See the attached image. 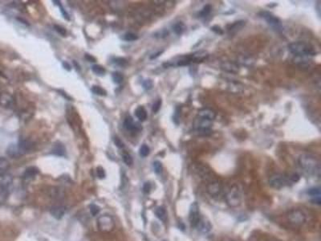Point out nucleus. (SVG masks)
Segmentation results:
<instances>
[{
	"mask_svg": "<svg viewBox=\"0 0 321 241\" xmlns=\"http://www.w3.org/2000/svg\"><path fill=\"white\" fill-rule=\"evenodd\" d=\"M299 164L304 171L314 176L320 175V163L315 156L311 154H302L299 158Z\"/></svg>",
	"mask_w": 321,
	"mask_h": 241,
	"instance_id": "nucleus-1",
	"label": "nucleus"
},
{
	"mask_svg": "<svg viewBox=\"0 0 321 241\" xmlns=\"http://www.w3.org/2000/svg\"><path fill=\"white\" fill-rule=\"evenodd\" d=\"M288 50L296 56H315L316 54L315 47L310 43L303 41L292 42L288 45Z\"/></svg>",
	"mask_w": 321,
	"mask_h": 241,
	"instance_id": "nucleus-2",
	"label": "nucleus"
},
{
	"mask_svg": "<svg viewBox=\"0 0 321 241\" xmlns=\"http://www.w3.org/2000/svg\"><path fill=\"white\" fill-rule=\"evenodd\" d=\"M287 219L290 224L294 227H303L308 221L307 214L302 209H293L287 215Z\"/></svg>",
	"mask_w": 321,
	"mask_h": 241,
	"instance_id": "nucleus-3",
	"label": "nucleus"
},
{
	"mask_svg": "<svg viewBox=\"0 0 321 241\" xmlns=\"http://www.w3.org/2000/svg\"><path fill=\"white\" fill-rule=\"evenodd\" d=\"M242 192L237 186H231L226 193L225 199L226 204L231 208H237L242 203Z\"/></svg>",
	"mask_w": 321,
	"mask_h": 241,
	"instance_id": "nucleus-4",
	"label": "nucleus"
},
{
	"mask_svg": "<svg viewBox=\"0 0 321 241\" xmlns=\"http://www.w3.org/2000/svg\"><path fill=\"white\" fill-rule=\"evenodd\" d=\"M97 225L100 231L108 232L113 229L114 220L112 216L108 215H103L98 218Z\"/></svg>",
	"mask_w": 321,
	"mask_h": 241,
	"instance_id": "nucleus-5",
	"label": "nucleus"
},
{
	"mask_svg": "<svg viewBox=\"0 0 321 241\" xmlns=\"http://www.w3.org/2000/svg\"><path fill=\"white\" fill-rule=\"evenodd\" d=\"M260 16L262 18H263L266 22L271 27V28H274L276 31H279V30L282 29V24H281V21L279 20V18H277L276 16H275L272 13H270L269 11H262L260 12Z\"/></svg>",
	"mask_w": 321,
	"mask_h": 241,
	"instance_id": "nucleus-6",
	"label": "nucleus"
},
{
	"mask_svg": "<svg viewBox=\"0 0 321 241\" xmlns=\"http://www.w3.org/2000/svg\"><path fill=\"white\" fill-rule=\"evenodd\" d=\"M269 184L275 189H281L288 184V179L282 175H275L269 179Z\"/></svg>",
	"mask_w": 321,
	"mask_h": 241,
	"instance_id": "nucleus-7",
	"label": "nucleus"
},
{
	"mask_svg": "<svg viewBox=\"0 0 321 241\" xmlns=\"http://www.w3.org/2000/svg\"><path fill=\"white\" fill-rule=\"evenodd\" d=\"M207 192L213 198H218L222 194V186L218 182H212L207 185Z\"/></svg>",
	"mask_w": 321,
	"mask_h": 241,
	"instance_id": "nucleus-8",
	"label": "nucleus"
},
{
	"mask_svg": "<svg viewBox=\"0 0 321 241\" xmlns=\"http://www.w3.org/2000/svg\"><path fill=\"white\" fill-rule=\"evenodd\" d=\"M201 216H200L199 212V207L196 203L191 205L190 211V216H189V220H190V225L192 227H195L199 221Z\"/></svg>",
	"mask_w": 321,
	"mask_h": 241,
	"instance_id": "nucleus-9",
	"label": "nucleus"
},
{
	"mask_svg": "<svg viewBox=\"0 0 321 241\" xmlns=\"http://www.w3.org/2000/svg\"><path fill=\"white\" fill-rule=\"evenodd\" d=\"M7 154L8 156L13 158H17L23 156L25 154V152L20 148L19 144H11L8 146L7 150Z\"/></svg>",
	"mask_w": 321,
	"mask_h": 241,
	"instance_id": "nucleus-10",
	"label": "nucleus"
},
{
	"mask_svg": "<svg viewBox=\"0 0 321 241\" xmlns=\"http://www.w3.org/2000/svg\"><path fill=\"white\" fill-rule=\"evenodd\" d=\"M13 182V176L8 173H0V189L6 190Z\"/></svg>",
	"mask_w": 321,
	"mask_h": 241,
	"instance_id": "nucleus-11",
	"label": "nucleus"
},
{
	"mask_svg": "<svg viewBox=\"0 0 321 241\" xmlns=\"http://www.w3.org/2000/svg\"><path fill=\"white\" fill-rule=\"evenodd\" d=\"M195 227L198 231L202 232V233H207V232H209V231L211 230L212 226L211 224H210V223H209V220H207L206 219H205V218L201 216L199 221H198V223L197 224Z\"/></svg>",
	"mask_w": 321,
	"mask_h": 241,
	"instance_id": "nucleus-12",
	"label": "nucleus"
},
{
	"mask_svg": "<svg viewBox=\"0 0 321 241\" xmlns=\"http://www.w3.org/2000/svg\"><path fill=\"white\" fill-rule=\"evenodd\" d=\"M212 122L207 119L198 118L194 122V128L197 130H203V129H209L211 127Z\"/></svg>",
	"mask_w": 321,
	"mask_h": 241,
	"instance_id": "nucleus-13",
	"label": "nucleus"
},
{
	"mask_svg": "<svg viewBox=\"0 0 321 241\" xmlns=\"http://www.w3.org/2000/svg\"><path fill=\"white\" fill-rule=\"evenodd\" d=\"M13 103H14V99L11 95L7 92H2L0 94V105L6 108H10L13 105Z\"/></svg>",
	"mask_w": 321,
	"mask_h": 241,
	"instance_id": "nucleus-14",
	"label": "nucleus"
},
{
	"mask_svg": "<svg viewBox=\"0 0 321 241\" xmlns=\"http://www.w3.org/2000/svg\"><path fill=\"white\" fill-rule=\"evenodd\" d=\"M65 212H66V208L64 206H54L50 210V213L52 216L53 218H55L56 220H60L64 216Z\"/></svg>",
	"mask_w": 321,
	"mask_h": 241,
	"instance_id": "nucleus-15",
	"label": "nucleus"
},
{
	"mask_svg": "<svg viewBox=\"0 0 321 241\" xmlns=\"http://www.w3.org/2000/svg\"><path fill=\"white\" fill-rule=\"evenodd\" d=\"M198 118H204V119H207L213 122L216 118V113L209 109H202L198 111Z\"/></svg>",
	"mask_w": 321,
	"mask_h": 241,
	"instance_id": "nucleus-16",
	"label": "nucleus"
},
{
	"mask_svg": "<svg viewBox=\"0 0 321 241\" xmlns=\"http://www.w3.org/2000/svg\"><path fill=\"white\" fill-rule=\"evenodd\" d=\"M124 126L128 130H131V131L132 130H140V129H141L140 125L134 122L132 117H127L125 118V122H124Z\"/></svg>",
	"mask_w": 321,
	"mask_h": 241,
	"instance_id": "nucleus-17",
	"label": "nucleus"
},
{
	"mask_svg": "<svg viewBox=\"0 0 321 241\" xmlns=\"http://www.w3.org/2000/svg\"><path fill=\"white\" fill-rule=\"evenodd\" d=\"M51 153L53 154L56 155V156H64L65 153H66V150H65V147L63 144L59 142V141H56L54 145H53L52 150H51Z\"/></svg>",
	"mask_w": 321,
	"mask_h": 241,
	"instance_id": "nucleus-18",
	"label": "nucleus"
},
{
	"mask_svg": "<svg viewBox=\"0 0 321 241\" xmlns=\"http://www.w3.org/2000/svg\"><path fill=\"white\" fill-rule=\"evenodd\" d=\"M50 197H51L54 199H62L64 197V192L59 188H52L50 190Z\"/></svg>",
	"mask_w": 321,
	"mask_h": 241,
	"instance_id": "nucleus-19",
	"label": "nucleus"
},
{
	"mask_svg": "<svg viewBox=\"0 0 321 241\" xmlns=\"http://www.w3.org/2000/svg\"><path fill=\"white\" fill-rule=\"evenodd\" d=\"M135 115L141 122H144V121H145V120L147 119L146 110H145V108L142 107V106L137 107V109L135 110Z\"/></svg>",
	"mask_w": 321,
	"mask_h": 241,
	"instance_id": "nucleus-20",
	"label": "nucleus"
},
{
	"mask_svg": "<svg viewBox=\"0 0 321 241\" xmlns=\"http://www.w3.org/2000/svg\"><path fill=\"white\" fill-rule=\"evenodd\" d=\"M38 173H39V170H38V168H36V167H28L25 171V172H24V177L25 179H30V178H34L35 175H37Z\"/></svg>",
	"mask_w": 321,
	"mask_h": 241,
	"instance_id": "nucleus-21",
	"label": "nucleus"
},
{
	"mask_svg": "<svg viewBox=\"0 0 321 241\" xmlns=\"http://www.w3.org/2000/svg\"><path fill=\"white\" fill-rule=\"evenodd\" d=\"M155 215H156V216L158 218L159 220H161V221H165V220H166V212H165V208H161V207H159V208H157V209H156V211H155Z\"/></svg>",
	"mask_w": 321,
	"mask_h": 241,
	"instance_id": "nucleus-22",
	"label": "nucleus"
},
{
	"mask_svg": "<svg viewBox=\"0 0 321 241\" xmlns=\"http://www.w3.org/2000/svg\"><path fill=\"white\" fill-rule=\"evenodd\" d=\"M10 167V163L7 158L3 157H0V172L2 173L6 171Z\"/></svg>",
	"mask_w": 321,
	"mask_h": 241,
	"instance_id": "nucleus-23",
	"label": "nucleus"
},
{
	"mask_svg": "<svg viewBox=\"0 0 321 241\" xmlns=\"http://www.w3.org/2000/svg\"><path fill=\"white\" fill-rule=\"evenodd\" d=\"M185 28H186V27H185V25L182 24V22H178V23L175 24L174 25V27H173V30H174V32L177 35H181V34L183 33Z\"/></svg>",
	"mask_w": 321,
	"mask_h": 241,
	"instance_id": "nucleus-24",
	"label": "nucleus"
},
{
	"mask_svg": "<svg viewBox=\"0 0 321 241\" xmlns=\"http://www.w3.org/2000/svg\"><path fill=\"white\" fill-rule=\"evenodd\" d=\"M92 72H93L94 73H96L97 76H103V75H104V73H106V70L104 67H102V66H100V65H94V66H92Z\"/></svg>",
	"mask_w": 321,
	"mask_h": 241,
	"instance_id": "nucleus-25",
	"label": "nucleus"
},
{
	"mask_svg": "<svg viewBox=\"0 0 321 241\" xmlns=\"http://www.w3.org/2000/svg\"><path fill=\"white\" fill-rule=\"evenodd\" d=\"M92 92L94 94L98 95V96H106L107 95V92L104 90V88L100 86H97V85H95V86L92 87Z\"/></svg>",
	"mask_w": 321,
	"mask_h": 241,
	"instance_id": "nucleus-26",
	"label": "nucleus"
},
{
	"mask_svg": "<svg viewBox=\"0 0 321 241\" xmlns=\"http://www.w3.org/2000/svg\"><path fill=\"white\" fill-rule=\"evenodd\" d=\"M112 80L116 84H121L124 80V76L121 73L116 72L112 73Z\"/></svg>",
	"mask_w": 321,
	"mask_h": 241,
	"instance_id": "nucleus-27",
	"label": "nucleus"
},
{
	"mask_svg": "<svg viewBox=\"0 0 321 241\" xmlns=\"http://www.w3.org/2000/svg\"><path fill=\"white\" fill-rule=\"evenodd\" d=\"M122 158H123L124 163H125L127 166H129V167H131L132 165H133V158H132V156L129 154H128V153L124 154L122 155Z\"/></svg>",
	"mask_w": 321,
	"mask_h": 241,
	"instance_id": "nucleus-28",
	"label": "nucleus"
},
{
	"mask_svg": "<svg viewBox=\"0 0 321 241\" xmlns=\"http://www.w3.org/2000/svg\"><path fill=\"white\" fill-rule=\"evenodd\" d=\"M149 152H150L149 147L145 144L141 145L140 148V155L141 157H147L149 154Z\"/></svg>",
	"mask_w": 321,
	"mask_h": 241,
	"instance_id": "nucleus-29",
	"label": "nucleus"
},
{
	"mask_svg": "<svg viewBox=\"0 0 321 241\" xmlns=\"http://www.w3.org/2000/svg\"><path fill=\"white\" fill-rule=\"evenodd\" d=\"M89 210H90L91 215L95 216L99 214V212H100V208H99L97 205H96V204H91L90 206H89Z\"/></svg>",
	"mask_w": 321,
	"mask_h": 241,
	"instance_id": "nucleus-30",
	"label": "nucleus"
},
{
	"mask_svg": "<svg viewBox=\"0 0 321 241\" xmlns=\"http://www.w3.org/2000/svg\"><path fill=\"white\" fill-rule=\"evenodd\" d=\"M210 11H211V7H210V5H206V6L203 7V9L200 11V13H199L200 16H201V17H205V16H207L209 14Z\"/></svg>",
	"mask_w": 321,
	"mask_h": 241,
	"instance_id": "nucleus-31",
	"label": "nucleus"
},
{
	"mask_svg": "<svg viewBox=\"0 0 321 241\" xmlns=\"http://www.w3.org/2000/svg\"><path fill=\"white\" fill-rule=\"evenodd\" d=\"M153 169H154V171L156 174H160L163 170L162 164L159 161H156V162L153 163Z\"/></svg>",
	"mask_w": 321,
	"mask_h": 241,
	"instance_id": "nucleus-32",
	"label": "nucleus"
},
{
	"mask_svg": "<svg viewBox=\"0 0 321 241\" xmlns=\"http://www.w3.org/2000/svg\"><path fill=\"white\" fill-rule=\"evenodd\" d=\"M245 25V22L244 21H239L236 22L235 24L231 25V28H229L230 31H234V30H237L239 28H242L243 26Z\"/></svg>",
	"mask_w": 321,
	"mask_h": 241,
	"instance_id": "nucleus-33",
	"label": "nucleus"
},
{
	"mask_svg": "<svg viewBox=\"0 0 321 241\" xmlns=\"http://www.w3.org/2000/svg\"><path fill=\"white\" fill-rule=\"evenodd\" d=\"M54 2H55V4H57V5H58V6L59 7V9H60L61 13H62V15H63V16H64V17L65 20H70V18H69L68 14V13H67L66 11L64 10V7H63V6H62V5H61V4H60V2H59V1H54Z\"/></svg>",
	"mask_w": 321,
	"mask_h": 241,
	"instance_id": "nucleus-34",
	"label": "nucleus"
},
{
	"mask_svg": "<svg viewBox=\"0 0 321 241\" xmlns=\"http://www.w3.org/2000/svg\"><path fill=\"white\" fill-rule=\"evenodd\" d=\"M124 39L127 40V41H135V40L138 39V36L133 33H127L125 34Z\"/></svg>",
	"mask_w": 321,
	"mask_h": 241,
	"instance_id": "nucleus-35",
	"label": "nucleus"
},
{
	"mask_svg": "<svg viewBox=\"0 0 321 241\" xmlns=\"http://www.w3.org/2000/svg\"><path fill=\"white\" fill-rule=\"evenodd\" d=\"M96 175H97L98 178H104L105 177V171L103 169V167H98L96 168Z\"/></svg>",
	"mask_w": 321,
	"mask_h": 241,
	"instance_id": "nucleus-36",
	"label": "nucleus"
},
{
	"mask_svg": "<svg viewBox=\"0 0 321 241\" xmlns=\"http://www.w3.org/2000/svg\"><path fill=\"white\" fill-rule=\"evenodd\" d=\"M160 105H161V100L160 99H158L157 101L155 102L153 105V113H157L159 111V109H160Z\"/></svg>",
	"mask_w": 321,
	"mask_h": 241,
	"instance_id": "nucleus-37",
	"label": "nucleus"
},
{
	"mask_svg": "<svg viewBox=\"0 0 321 241\" xmlns=\"http://www.w3.org/2000/svg\"><path fill=\"white\" fill-rule=\"evenodd\" d=\"M54 28H55V31H56V32H58V33H59V35H66V34H67L66 30H65L64 28H62V27H60V26L55 25V26H54Z\"/></svg>",
	"mask_w": 321,
	"mask_h": 241,
	"instance_id": "nucleus-38",
	"label": "nucleus"
},
{
	"mask_svg": "<svg viewBox=\"0 0 321 241\" xmlns=\"http://www.w3.org/2000/svg\"><path fill=\"white\" fill-rule=\"evenodd\" d=\"M308 193H309L311 195L315 196H315H316V197H319V195H320V190H319V188L310 189Z\"/></svg>",
	"mask_w": 321,
	"mask_h": 241,
	"instance_id": "nucleus-39",
	"label": "nucleus"
},
{
	"mask_svg": "<svg viewBox=\"0 0 321 241\" xmlns=\"http://www.w3.org/2000/svg\"><path fill=\"white\" fill-rule=\"evenodd\" d=\"M142 84H143L144 88L147 89V90H149V89H151V88H153V82L150 80H145Z\"/></svg>",
	"mask_w": 321,
	"mask_h": 241,
	"instance_id": "nucleus-40",
	"label": "nucleus"
},
{
	"mask_svg": "<svg viewBox=\"0 0 321 241\" xmlns=\"http://www.w3.org/2000/svg\"><path fill=\"white\" fill-rule=\"evenodd\" d=\"M113 141H114V143H115V145H117L118 148H123V147L125 146V145H124V143H123V141L120 139L118 137H114Z\"/></svg>",
	"mask_w": 321,
	"mask_h": 241,
	"instance_id": "nucleus-41",
	"label": "nucleus"
},
{
	"mask_svg": "<svg viewBox=\"0 0 321 241\" xmlns=\"http://www.w3.org/2000/svg\"><path fill=\"white\" fill-rule=\"evenodd\" d=\"M114 62L117 65H120V66H124V65H125L127 64V60L125 59H124V58H117L114 60Z\"/></svg>",
	"mask_w": 321,
	"mask_h": 241,
	"instance_id": "nucleus-42",
	"label": "nucleus"
},
{
	"mask_svg": "<svg viewBox=\"0 0 321 241\" xmlns=\"http://www.w3.org/2000/svg\"><path fill=\"white\" fill-rule=\"evenodd\" d=\"M211 30L213 32H215L216 34H218V35H222L223 34L222 29H221V28L218 27V26H213V27L211 28Z\"/></svg>",
	"mask_w": 321,
	"mask_h": 241,
	"instance_id": "nucleus-43",
	"label": "nucleus"
},
{
	"mask_svg": "<svg viewBox=\"0 0 321 241\" xmlns=\"http://www.w3.org/2000/svg\"><path fill=\"white\" fill-rule=\"evenodd\" d=\"M290 181L292 182H297L298 181L300 180V176L297 175V174H293L292 175L290 176Z\"/></svg>",
	"mask_w": 321,
	"mask_h": 241,
	"instance_id": "nucleus-44",
	"label": "nucleus"
},
{
	"mask_svg": "<svg viewBox=\"0 0 321 241\" xmlns=\"http://www.w3.org/2000/svg\"><path fill=\"white\" fill-rule=\"evenodd\" d=\"M143 190L145 193H149V191H150L151 185L149 182H146V183H145V185H144V187H143Z\"/></svg>",
	"mask_w": 321,
	"mask_h": 241,
	"instance_id": "nucleus-45",
	"label": "nucleus"
},
{
	"mask_svg": "<svg viewBox=\"0 0 321 241\" xmlns=\"http://www.w3.org/2000/svg\"><path fill=\"white\" fill-rule=\"evenodd\" d=\"M85 59L88 60V61H90V62H95L96 61V58L92 56L89 55V54L85 55Z\"/></svg>",
	"mask_w": 321,
	"mask_h": 241,
	"instance_id": "nucleus-46",
	"label": "nucleus"
},
{
	"mask_svg": "<svg viewBox=\"0 0 321 241\" xmlns=\"http://www.w3.org/2000/svg\"><path fill=\"white\" fill-rule=\"evenodd\" d=\"M63 66H64V68L66 69V70H68V71L71 70V66L68 65V63H67V62H63Z\"/></svg>",
	"mask_w": 321,
	"mask_h": 241,
	"instance_id": "nucleus-47",
	"label": "nucleus"
},
{
	"mask_svg": "<svg viewBox=\"0 0 321 241\" xmlns=\"http://www.w3.org/2000/svg\"><path fill=\"white\" fill-rule=\"evenodd\" d=\"M162 52H163V51H159V52L156 53V54H155L154 56H152L150 57V59H155V58H157V57L159 56H160V54H161V53H162Z\"/></svg>",
	"mask_w": 321,
	"mask_h": 241,
	"instance_id": "nucleus-48",
	"label": "nucleus"
},
{
	"mask_svg": "<svg viewBox=\"0 0 321 241\" xmlns=\"http://www.w3.org/2000/svg\"><path fill=\"white\" fill-rule=\"evenodd\" d=\"M59 92H60V94H61V95H63V96H64V97H66V98H67V99H71V98H70V97H69V96H68V95H66V94H65V93H64V92H63V91H59Z\"/></svg>",
	"mask_w": 321,
	"mask_h": 241,
	"instance_id": "nucleus-49",
	"label": "nucleus"
}]
</instances>
